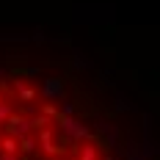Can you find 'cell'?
Instances as JSON below:
<instances>
[{
    "label": "cell",
    "instance_id": "cell-1",
    "mask_svg": "<svg viewBox=\"0 0 160 160\" xmlns=\"http://www.w3.org/2000/svg\"><path fill=\"white\" fill-rule=\"evenodd\" d=\"M0 160H124L64 78L39 69L0 72Z\"/></svg>",
    "mask_w": 160,
    "mask_h": 160
}]
</instances>
